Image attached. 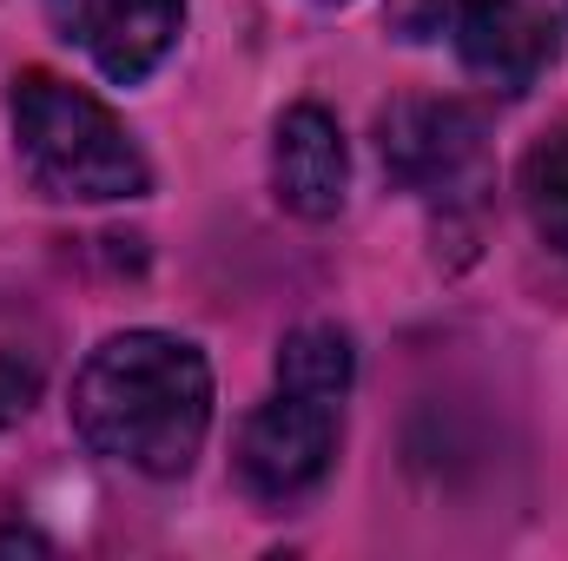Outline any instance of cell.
<instances>
[{
	"label": "cell",
	"instance_id": "ba28073f",
	"mask_svg": "<svg viewBox=\"0 0 568 561\" xmlns=\"http://www.w3.org/2000/svg\"><path fill=\"white\" fill-rule=\"evenodd\" d=\"M351 377H357V350H351V337L337 324H297L278 344V390L344 404Z\"/></svg>",
	"mask_w": 568,
	"mask_h": 561
},
{
	"label": "cell",
	"instance_id": "52a82bcc",
	"mask_svg": "<svg viewBox=\"0 0 568 561\" xmlns=\"http://www.w3.org/2000/svg\"><path fill=\"white\" fill-rule=\"evenodd\" d=\"M272 185H278V205L291 218H337L344 212V192H351V152L344 133L324 106H291L278 120V140H272Z\"/></svg>",
	"mask_w": 568,
	"mask_h": 561
},
{
	"label": "cell",
	"instance_id": "7c38bea8",
	"mask_svg": "<svg viewBox=\"0 0 568 561\" xmlns=\"http://www.w3.org/2000/svg\"><path fill=\"white\" fill-rule=\"evenodd\" d=\"M562 7H568V0H562Z\"/></svg>",
	"mask_w": 568,
	"mask_h": 561
},
{
	"label": "cell",
	"instance_id": "7a4b0ae2",
	"mask_svg": "<svg viewBox=\"0 0 568 561\" xmlns=\"http://www.w3.org/2000/svg\"><path fill=\"white\" fill-rule=\"evenodd\" d=\"M7 120H13V152L20 172L33 178V192L47 198H73V205H120L152 192V165L126 140V126L73 80L27 67L13 73L7 93Z\"/></svg>",
	"mask_w": 568,
	"mask_h": 561
},
{
	"label": "cell",
	"instance_id": "3957f363",
	"mask_svg": "<svg viewBox=\"0 0 568 561\" xmlns=\"http://www.w3.org/2000/svg\"><path fill=\"white\" fill-rule=\"evenodd\" d=\"M331 456H337V404L324 397L278 390L239 429V482L258 502H297L304 489L324 482Z\"/></svg>",
	"mask_w": 568,
	"mask_h": 561
},
{
	"label": "cell",
	"instance_id": "5b68a950",
	"mask_svg": "<svg viewBox=\"0 0 568 561\" xmlns=\"http://www.w3.org/2000/svg\"><path fill=\"white\" fill-rule=\"evenodd\" d=\"M377 152L384 172L410 192L456 185L483 152V113L463 100H390L377 113Z\"/></svg>",
	"mask_w": 568,
	"mask_h": 561
},
{
	"label": "cell",
	"instance_id": "6da1fadb",
	"mask_svg": "<svg viewBox=\"0 0 568 561\" xmlns=\"http://www.w3.org/2000/svg\"><path fill=\"white\" fill-rule=\"evenodd\" d=\"M67 410L93 456L172 482L212 436V364L185 337L120 330L80 364Z\"/></svg>",
	"mask_w": 568,
	"mask_h": 561
},
{
	"label": "cell",
	"instance_id": "30bf717a",
	"mask_svg": "<svg viewBox=\"0 0 568 561\" xmlns=\"http://www.w3.org/2000/svg\"><path fill=\"white\" fill-rule=\"evenodd\" d=\"M463 7H469V0H390V13H384V20H390V33H397V40H417V47H424V40L456 33Z\"/></svg>",
	"mask_w": 568,
	"mask_h": 561
},
{
	"label": "cell",
	"instance_id": "277c9868",
	"mask_svg": "<svg viewBox=\"0 0 568 561\" xmlns=\"http://www.w3.org/2000/svg\"><path fill=\"white\" fill-rule=\"evenodd\" d=\"M40 13L113 86H140L185 27V0H40Z\"/></svg>",
	"mask_w": 568,
	"mask_h": 561
},
{
	"label": "cell",
	"instance_id": "8992f818",
	"mask_svg": "<svg viewBox=\"0 0 568 561\" xmlns=\"http://www.w3.org/2000/svg\"><path fill=\"white\" fill-rule=\"evenodd\" d=\"M449 40L463 73H476L496 93H529L562 53V27L529 0H469Z\"/></svg>",
	"mask_w": 568,
	"mask_h": 561
},
{
	"label": "cell",
	"instance_id": "9c48e42d",
	"mask_svg": "<svg viewBox=\"0 0 568 561\" xmlns=\"http://www.w3.org/2000/svg\"><path fill=\"white\" fill-rule=\"evenodd\" d=\"M516 192H523V212H529L536 238L556 258H568V126H549L542 140L523 152Z\"/></svg>",
	"mask_w": 568,
	"mask_h": 561
},
{
	"label": "cell",
	"instance_id": "8fae6325",
	"mask_svg": "<svg viewBox=\"0 0 568 561\" xmlns=\"http://www.w3.org/2000/svg\"><path fill=\"white\" fill-rule=\"evenodd\" d=\"M53 542L33 536V529H0V555H47Z\"/></svg>",
	"mask_w": 568,
	"mask_h": 561
}]
</instances>
